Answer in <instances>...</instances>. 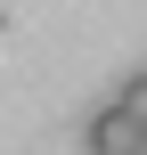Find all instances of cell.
<instances>
[{
  "label": "cell",
  "mask_w": 147,
  "mask_h": 155,
  "mask_svg": "<svg viewBox=\"0 0 147 155\" xmlns=\"http://www.w3.org/2000/svg\"><path fill=\"white\" fill-rule=\"evenodd\" d=\"M139 74H147V65H139Z\"/></svg>",
  "instance_id": "cell-2"
},
{
  "label": "cell",
  "mask_w": 147,
  "mask_h": 155,
  "mask_svg": "<svg viewBox=\"0 0 147 155\" xmlns=\"http://www.w3.org/2000/svg\"><path fill=\"white\" fill-rule=\"evenodd\" d=\"M82 147L90 155H147V131L106 98V106H90V123H82Z\"/></svg>",
  "instance_id": "cell-1"
}]
</instances>
